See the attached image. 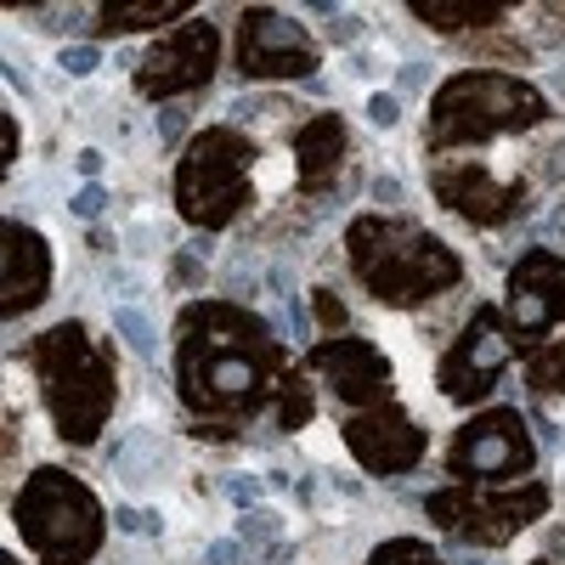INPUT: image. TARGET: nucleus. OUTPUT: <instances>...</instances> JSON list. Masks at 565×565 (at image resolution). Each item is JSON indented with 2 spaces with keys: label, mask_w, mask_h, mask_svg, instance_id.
Returning a JSON list of instances; mask_svg holds the SVG:
<instances>
[{
  "label": "nucleus",
  "mask_w": 565,
  "mask_h": 565,
  "mask_svg": "<svg viewBox=\"0 0 565 565\" xmlns=\"http://www.w3.org/2000/svg\"><path fill=\"white\" fill-rule=\"evenodd\" d=\"M430 521L452 537V543H469V548H503L514 532H526L537 514L548 509V487L532 481V487H514V492H469V487H441L424 498Z\"/></svg>",
  "instance_id": "0eeeda50"
},
{
  "label": "nucleus",
  "mask_w": 565,
  "mask_h": 565,
  "mask_svg": "<svg viewBox=\"0 0 565 565\" xmlns=\"http://www.w3.org/2000/svg\"><path fill=\"white\" fill-rule=\"evenodd\" d=\"M7 565H23V559H18V554H12V559H7Z\"/></svg>",
  "instance_id": "cd10ccee"
},
{
  "label": "nucleus",
  "mask_w": 565,
  "mask_h": 565,
  "mask_svg": "<svg viewBox=\"0 0 565 565\" xmlns=\"http://www.w3.org/2000/svg\"><path fill=\"white\" fill-rule=\"evenodd\" d=\"M311 380H322L345 407L367 413L391 402V362L380 345H362V340H328V345H311V356L300 362Z\"/></svg>",
  "instance_id": "ddd939ff"
},
{
  "label": "nucleus",
  "mask_w": 565,
  "mask_h": 565,
  "mask_svg": "<svg viewBox=\"0 0 565 565\" xmlns=\"http://www.w3.org/2000/svg\"><path fill=\"white\" fill-rule=\"evenodd\" d=\"M249 170H255V141L244 130L210 125L186 141V153L175 164V210L186 226H226L249 204Z\"/></svg>",
  "instance_id": "423d86ee"
},
{
  "label": "nucleus",
  "mask_w": 565,
  "mask_h": 565,
  "mask_svg": "<svg viewBox=\"0 0 565 565\" xmlns=\"http://www.w3.org/2000/svg\"><path fill=\"white\" fill-rule=\"evenodd\" d=\"M306 380H311V373L306 367H289V380H282L277 385V424H282V430H300V424L311 418V391H306Z\"/></svg>",
  "instance_id": "aec40b11"
},
{
  "label": "nucleus",
  "mask_w": 565,
  "mask_h": 565,
  "mask_svg": "<svg viewBox=\"0 0 565 565\" xmlns=\"http://www.w3.org/2000/svg\"><path fill=\"white\" fill-rule=\"evenodd\" d=\"M548 125V97L532 79H514L498 68H463L441 79L430 103V148H469L509 130Z\"/></svg>",
  "instance_id": "39448f33"
},
{
  "label": "nucleus",
  "mask_w": 565,
  "mask_h": 565,
  "mask_svg": "<svg viewBox=\"0 0 565 565\" xmlns=\"http://www.w3.org/2000/svg\"><path fill=\"white\" fill-rule=\"evenodd\" d=\"M317 322H328V328H340V322H345V306L328 295V289H317Z\"/></svg>",
  "instance_id": "5701e85b"
},
{
  "label": "nucleus",
  "mask_w": 565,
  "mask_h": 565,
  "mask_svg": "<svg viewBox=\"0 0 565 565\" xmlns=\"http://www.w3.org/2000/svg\"><path fill=\"white\" fill-rule=\"evenodd\" d=\"M74 210H79V215H97V210H103V186H85V193L74 199Z\"/></svg>",
  "instance_id": "bb28decb"
},
{
  "label": "nucleus",
  "mask_w": 565,
  "mask_h": 565,
  "mask_svg": "<svg viewBox=\"0 0 565 565\" xmlns=\"http://www.w3.org/2000/svg\"><path fill=\"white\" fill-rule=\"evenodd\" d=\"M413 18H424L430 29H498L503 7L487 0V7H413Z\"/></svg>",
  "instance_id": "6ab92c4d"
},
{
  "label": "nucleus",
  "mask_w": 565,
  "mask_h": 565,
  "mask_svg": "<svg viewBox=\"0 0 565 565\" xmlns=\"http://www.w3.org/2000/svg\"><path fill=\"white\" fill-rule=\"evenodd\" d=\"M29 356L45 385V407H52L57 436L74 447H90L103 436V424L114 413V391H119L108 351L90 340L85 322H57L29 345Z\"/></svg>",
  "instance_id": "7ed1b4c3"
},
{
  "label": "nucleus",
  "mask_w": 565,
  "mask_h": 565,
  "mask_svg": "<svg viewBox=\"0 0 565 565\" xmlns=\"http://www.w3.org/2000/svg\"><path fill=\"white\" fill-rule=\"evenodd\" d=\"M436 199L476 226H503L521 210V186L498 181L492 170H476V164H452V170H436Z\"/></svg>",
  "instance_id": "dca6fc26"
},
{
  "label": "nucleus",
  "mask_w": 565,
  "mask_h": 565,
  "mask_svg": "<svg viewBox=\"0 0 565 565\" xmlns=\"http://www.w3.org/2000/svg\"><path fill=\"white\" fill-rule=\"evenodd\" d=\"M12 526L34 548L40 565H90L103 548L108 514L79 476L68 469H34L12 498Z\"/></svg>",
  "instance_id": "20e7f679"
},
{
  "label": "nucleus",
  "mask_w": 565,
  "mask_h": 565,
  "mask_svg": "<svg viewBox=\"0 0 565 565\" xmlns=\"http://www.w3.org/2000/svg\"><path fill=\"white\" fill-rule=\"evenodd\" d=\"M186 18V0H164V7H103L97 12V34H119V29H164Z\"/></svg>",
  "instance_id": "a211bd4d"
},
{
  "label": "nucleus",
  "mask_w": 565,
  "mask_h": 565,
  "mask_svg": "<svg viewBox=\"0 0 565 565\" xmlns=\"http://www.w3.org/2000/svg\"><path fill=\"white\" fill-rule=\"evenodd\" d=\"M509 351H514V340L503 328V311L498 306H476L469 322H463V334L447 345V356L436 367L441 396H452L458 407L487 402V391L503 380V367H509Z\"/></svg>",
  "instance_id": "1a4fd4ad"
},
{
  "label": "nucleus",
  "mask_w": 565,
  "mask_h": 565,
  "mask_svg": "<svg viewBox=\"0 0 565 565\" xmlns=\"http://www.w3.org/2000/svg\"><path fill=\"white\" fill-rule=\"evenodd\" d=\"M289 380L282 340L244 306L199 300L175 317V391L204 418H249Z\"/></svg>",
  "instance_id": "f257e3e1"
},
{
  "label": "nucleus",
  "mask_w": 565,
  "mask_h": 565,
  "mask_svg": "<svg viewBox=\"0 0 565 565\" xmlns=\"http://www.w3.org/2000/svg\"><path fill=\"white\" fill-rule=\"evenodd\" d=\"M119 328H125V340H130V345L148 351V328H141V317H136V311H119Z\"/></svg>",
  "instance_id": "b1692460"
},
{
  "label": "nucleus",
  "mask_w": 565,
  "mask_h": 565,
  "mask_svg": "<svg viewBox=\"0 0 565 565\" xmlns=\"http://www.w3.org/2000/svg\"><path fill=\"white\" fill-rule=\"evenodd\" d=\"M367 565H447L430 543H418V537H391L367 554Z\"/></svg>",
  "instance_id": "4be33fe9"
},
{
  "label": "nucleus",
  "mask_w": 565,
  "mask_h": 565,
  "mask_svg": "<svg viewBox=\"0 0 565 565\" xmlns=\"http://www.w3.org/2000/svg\"><path fill=\"white\" fill-rule=\"evenodd\" d=\"M526 391H532V396L565 391V340H559V345H543V351L526 362Z\"/></svg>",
  "instance_id": "412c9836"
},
{
  "label": "nucleus",
  "mask_w": 565,
  "mask_h": 565,
  "mask_svg": "<svg viewBox=\"0 0 565 565\" xmlns=\"http://www.w3.org/2000/svg\"><path fill=\"white\" fill-rule=\"evenodd\" d=\"M537 565H548V559H537Z\"/></svg>",
  "instance_id": "c85d7f7f"
},
{
  "label": "nucleus",
  "mask_w": 565,
  "mask_h": 565,
  "mask_svg": "<svg viewBox=\"0 0 565 565\" xmlns=\"http://www.w3.org/2000/svg\"><path fill=\"white\" fill-rule=\"evenodd\" d=\"M0 130H7V141H0V164H12L18 159V119L7 114V119H0Z\"/></svg>",
  "instance_id": "393cba45"
},
{
  "label": "nucleus",
  "mask_w": 565,
  "mask_h": 565,
  "mask_svg": "<svg viewBox=\"0 0 565 565\" xmlns=\"http://www.w3.org/2000/svg\"><path fill=\"white\" fill-rule=\"evenodd\" d=\"M345 255L362 277V289L385 306H424L463 277V260L430 226L407 215H380V210H367L345 226Z\"/></svg>",
  "instance_id": "f03ea898"
},
{
  "label": "nucleus",
  "mask_w": 565,
  "mask_h": 565,
  "mask_svg": "<svg viewBox=\"0 0 565 565\" xmlns=\"http://www.w3.org/2000/svg\"><path fill=\"white\" fill-rule=\"evenodd\" d=\"M63 68H68V74H85V68H97V45H90V52H63Z\"/></svg>",
  "instance_id": "a878e982"
},
{
  "label": "nucleus",
  "mask_w": 565,
  "mask_h": 565,
  "mask_svg": "<svg viewBox=\"0 0 565 565\" xmlns=\"http://www.w3.org/2000/svg\"><path fill=\"white\" fill-rule=\"evenodd\" d=\"M0 249H7V266H0V317H23L52 289V244L40 232H29L23 221H0Z\"/></svg>",
  "instance_id": "2eb2a0df"
},
{
  "label": "nucleus",
  "mask_w": 565,
  "mask_h": 565,
  "mask_svg": "<svg viewBox=\"0 0 565 565\" xmlns=\"http://www.w3.org/2000/svg\"><path fill=\"white\" fill-rule=\"evenodd\" d=\"M295 159H300V186L317 193V186H334L340 164H345V119L340 114H317L300 141H295Z\"/></svg>",
  "instance_id": "f3484780"
},
{
  "label": "nucleus",
  "mask_w": 565,
  "mask_h": 565,
  "mask_svg": "<svg viewBox=\"0 0 565 565\" xmlns=\"http://www.w3.org/2000/svg\"><path fill=\"white\" fill-rule=\"evenodd\" d=\"M345 447L362 469H373V476H407L424 458V430L407 418V407L380 402V407L345 418Z\"/></svg>",
  "instance_id": "4468645a"
},
{
  "label": "nucleus",
  "mask_w": 565,
  "mask_h": 565,
  "mask_svg": "<svg viewBox=\"0 0 565 565\" xmlns=\"http://www.w3.org/2000/svg\"><path fill=\"white\" fill-rule=\"evenodd\" d=\"M232 63L249 79H306L317 68V40L271 7H249L238 18V45H232Z\"/></svg>",
  "instance_id": "9b49d317"
},
{
  "label": "nucleus",
  "mask_w": 565,
  "mask_h": 565,
  "mask_svg": "<svg viewBox=\"0 0 565 565\" xmlns=\"http://www.w3.org/2000/svg\"><path fill=\"white\" fill-rule=\"evenodd\" d=\"M537 463L532 436L514 407H487L481 418H469L447 447V476L452 481H514Z\"/></svg>",
  "instance_id": "6e6552de"
},
{
  "label": "nucleus",
  "mask_w": 565,
  "mask_h": 565,
  "mask_svg": "<svg viewBox=\"0 0 565 565\" xmlns=\"http://www.w3.org/2000/svg\"><path fill=\"white\" fill-rule=\"evenodd\" d=\"M565 317V255L554 249H526L509 271L503 289V328L514 345H537L548 328Z\"/></svg>",
  "instance_id": "f8f14e48"
},
{
  "label": "nucleus",
  "mask_w": 565,
  "mask_h": 565,
  "mask_svg": "<svg viewBox=\"0 0 565 565\" xmlns=\"http://www.w3.org/2000/svg\"><path fill=\"white\" fill-rule=\"evenodd\" d=\"M221 63V34L215 23H181L170 34H159V45H148V57L136 63V97H181V90H204L215 79Z\"/></svg>",
  "instance_id": "9d476101"
}]
</instances>
